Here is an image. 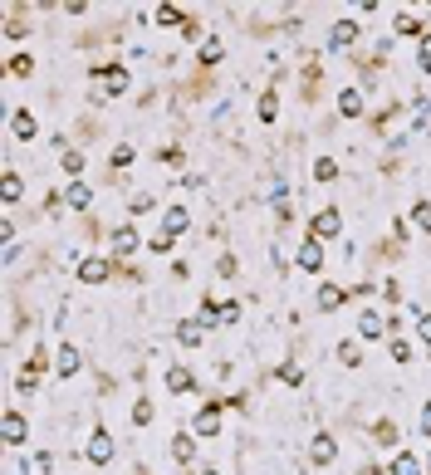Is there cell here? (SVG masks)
I'll use <instances>...</instances> for the list:
<instances>
[{
  "label": "cell",
  "mask_w": 431,
  "mask_h": 475,
  "mask_svg": "<svg viewBox=\"0 0 431 475\" xmlns=\"http://www.w3.org/2000/svg\"><path fill=\"white\" fill-rule=\"evenodd\" d=\"M177 338H182L187 348H196V343H201V323H182V328H177Z\"/></svg>",
  "instance_id": "cell-28"
},
{
  "label": "cell",
  "mask_w": 431,
  "mask_h": 475,
  "mask_svg": "<svg viewBox=\"0 0 431 475\" xmlns=\"http://www.w3.org/2000/svg\"><path fill=\"white\" fill-rule=\"evenodd\" d=\"M280 382H289V387H299V382H304V368H294V363H285V368H280Z\"/></svg>",
  "instance_id": "cell-33"
},
{
  "label": "cell",
  "mask_w": 431,
  "mask_h": 475,
  "mask_svg": "<svg viewBox=\"0 0 431 475\" xmlns=\"http://www.w3.org/2000/svg\"><path fill=\"white\" fill-rule=\"evenodd\" d=\"M220 407H225V402H206V407L196 412V421H192V436H216V431H220Z\"/></svg>",
  "instance_id": "cell-4"
},
{
  "label": "cell",
  "mask_w": 431,
  "mask_h": 475,
  "mask_svg": "<svg viewBox=\"0 0 431 475\" xmlns=\"http://www.w3.org/2000/svg\"><path fill=\"white\" fill-rule=\"evenodd\" d=\"M108 275H113V260H104V255L79 260V285H104Z\"/></svg>",
  "instance_id": "cell-3"
},
{
  "label": "cell",
  "mask_w": 431,
  "mask_h": 475,
  "mask_svg": "<svg viewBox=\"0 0 431 475\" xmlns=\"http://www.w3.org/2000/svg\"><path fill=\"white\" fill-rule=\"evenodd\" d=\"M397 441H402L397 421H377V446H397Z\"/></svg>",
  "instance_id": "cell-25"
},
{
  "label": "cell",
  "mask_w": 431,
  "mask_h": 475,
  "mask_svg": "<svg viewBox=\"0 0 431 475\" xmlns=\"http://www.w3.org/2000/svg\"><path fill=\"white\" fill-rule=\"evenodd\" d=\"M127 162H132V147H127V142H123V147H113V167H127Z\"/></svg>",
  "instance_id": "cell-37"
},
{
  "label": "cell",
  "mask_w": 431,
  "mask_h": 475,
  "mask_svg": "<svg viewBox=\"0 0 431 475\" xmlns=\"http://www.w3.org/2000/svg\"><path fill=\"white\" fill-rule=\"evenodd\" d=\"M412 221H417V226H422V230H431V206H427V201H422V206H417V211H412Z\"/></svg>",
  "instance_id": "cell-36"
},
{
  "label": "cell",
  "mask_w": 431,
  "mask_h": 475,
  "mask_svg": "<svg viewBox=\"0 0 431 475\" xmlns=\"http://www.w3.org/2000/svg\"><path fill=\"white\" fill-rule=\"evenodd\" d=\"M137 245H142V240H137L132 226H118V230H113V255H132Z\"/></svg>",
  "instance_id": "cell-14"
},
{
  "label": "cell",
  "mask_w": 431,
  "mask_h": 475,
  "mask_svg": "<svg viewBox=\"0 0 431 475\" xmlns=\"http://www.w3.org/2000/svg\"><path fill=\"white\" fill-rule=\"evenodd\" d=\"M314 177H319V182H333V177H338V162H333V157H319V162H314Z\"/></svg>",
  "instance_id": "cell-26"
},
{
  "label": "cell",
  "mask_w": 431,
  "mask_h": 475,
  "mask_svg": "<svg viewBox=\"0 0 431 475\" xmlns=\"http://www.w3.org/2000/svg\"><path fill=\"white\" fill-rule=\"evenodd\" d=\"M422 436H427V441H431V402H427V407H422Z\"/></svg>",
  "instance_id": "cell-40"
},
{
  "label": "cell",
  "mask_w": 431,
  "mask_h": 475,
  "mask_svg": "<svg viewBox=\"0 0 431 475\" xmlns=\"http://www.w3.org/2000/svg\"><path fill=\"white\" fill-rule=\"evenodd\" d=\"M79 368H84L79 348H74V343H64V348H59V363H54V373H59V378H74Z\"/></svg>",
  "instance_id": "cell-13"
},
{
  "label": "cell",
  "mask_w": 431,
  "mask_h": 475,
  "mask_svg": "<svg viewBox=\"0 0 431 475\" xmlns=\"http://www.w3.org/2000/svg\"><path fill=\"white\" fill-rule=\"evenodd\" d=\"M417 69H422V74H431V35L417 44Z\"/></svg>",
  "instance_id": "cell-31"
},
{
  "label": "cell",
  "mask_w": 431,
  "mask_h": 475,
  "mask_svg": "<svg viewBox=\"0 0 431 475\" xmlns=\"http://www.w3.org/2000/svg\"><path fill=\"white\" fill-rule=\"evenodd\" d=\"M392 328H397V319H382L377 309H363V314H358V333H363V338H382V333H392Z\"/></svg>",
  "instance_id": "cell-2"
},
{
  "label": "cell",
  "mask_w": 431,
  "mask_h": 475,
  "mask_svg": "<svg viewBox=\"0 0 431 475\" xmlns=\"http://www.w3.org/2000/svg\"><path fill=\"white\" fill-rule=\"evenodd\" d=\"M113 451H118V446H113V436H108V426H99V431L89 436V451H84V456H89L94 466H108V461H113Z\"/></svg>",
  "instance_id": "cell-5"
},
{
  "label": "cell",
  "mask_w": 431,
  "mask_h": 475,
  "mask_svg": "<svg viewBox=\"0 0 431 475\" xmlns=\"http://www.w3.org/2000/svg\"><path fill=\"white\" fill-rule=\"evenodd\" d=\"M187 226H192V211H187V206H172V211H167V235H177V230H187Z\"/></svg>",
  "instance_id": "cell-20"
},
{
  "label": "cell",
  "mask_w": 431,
  "mask_h": 475,
  "mask_svg": "<svg viewBox=\"0 0 431 475\" xmlns=\"http://www.w3.org/2000/svg\"><path fill=\"white\" fill-rule=\"evenodd\" d=\"M152 20H157V25H187L182 5H172V0H167V5H157V10H152Z\"/></svg>",
  "instance_id": "cell-18"
},
{
  "label": "cell",
  "mask_w": 431,
  "mask_h": 475,
  "mask_svg": "<svg viewBox=\"0 0 431 475\" xmlns=\"http://www.w3.org/2000/svg\"><path fill=\"white\" fill-rule=\"evenodd\" d=\"M275 118H280V98L270 89V94H260V123H275Z\"/></svg>",
  "instance_id": "cell-24"
},
{
  "label": "cell",
  "mask_w": 431,
  "mask_h": 475,
  "mask_svg": "<svg viewBox=\"0 0 431 475\" xmlns=\"http://www.w3.org/2000/svg\"><path fill=\"white\" fill-rule=\"evenodd\" d=\"M220 59V39H201V64H216Z\"/></svg>",
  "instance_id": "cell-32"
},
{
  "label": "cell",
  "mask_w": 431,
  "mask_h": 475,
  "mask_svg": "<svg viewBox=\"0 0 431 475\" xmlns=\"http://www.w3.org/2000/svg\"><path fill=\"white\" fill-rule=\"evenodd\" d=\"M147 421H152V402H147V397H142V402H137V407H132V426H147Z\"/></svg>",
  "instance_id": "cell-30"
},
{
  "label": "cell",
  "mask_w": 431,
  "mask_h": 475,
  "mask_svg": "<svg viewBox=\"0 0 431 475\" xmlns=\"http://www.w3.org/2000/svg\"><path fill=\"white\" fill-rule=\"evenodd\" d=\"M240 319V304L230 299V304H216V323H235Z\"/></svg>",
  "instance_id": "cell-27"
},
{
  "label": "cell",
  "mask_w": 431,
  "mask_h": 475,
  "mask_svg": "<svg viewBox=\"0 0 431 475\" xmlns=\"http://www.w3.org/2000/svg\"><path fill=\"white\" fill-rule=\"evenodd\" d=\"M132 475H147V471H142V466H137V471H132Z\"/></svg>",
  "instance_id": "cell-42"
},
{
  "label": "cell",
  "mask_w": 431,
  "mask_h": 475,
  "mask_svg": "<svg viewBox=\"0 0 431 475\" xmlns=\"http://www.w3.org/2000/svg\"><path fill=\"white\" fill-rule=\"evenodd\" d=\"M192 387H196V378H192L187 363H172V368H167V392H192Z\"/></svg>",
  "instance_id": "cell-12"
},
{
  "label": "cell",
  "mask_w": 431,
  "mask_h": 475,
  "mask_svg": "<svg viewBox=\"0 0 431 475\" xmlns=\"http://www.w3.org/2000/svg\"><path fill=\"white\" fill-rule=\"evenodd\" d=\"M10 132H15L20 142H30V137L39 132V123H35V113H30V108H15V118H10Z\"/></svg>",
  "instance_id": "cell-11"
},
{
  "label": "cell",
  "mask_w": 431,
  "mask_h": 475,
  "mask_svg": "<svg viewBox=\"0 0 431 475\" xmlns=\"http://www.w3.org/2000/svg\"><path fill=\"white\" fill-rule=\"evenodd\" d=\"M338 226H343V216H338V206H323L319 216L309 221V235H314V240H323V235H338Z\"/></svg>",
  "instance_id": "cell-6"
},
{
  "label": "cell",
  "mask_w": 431,
  "mask_h": 475,
  "mask_svg": "<svg viewBox=\"0 0 431 475\" xmlns=\"http://www.w3.org/2000/svg\"><path fill=\"white\" fill-rule=\"evenodd\" d=\"M338 358H343L348 368H358V363H363V353H358V343H348V338L338 343Z\"/></svg>",
  "instance_id": "cell-29"
},
{
  "label": "cell",
  "mask_w": 431,
  "mask_h": 475,
  "mask_svg": "<svg viewBox=\"0 0 431 475\" xmlns=\"http://www.w3.org/2000/svg\"><path fill=\"white\" fill-rule=\"evenodd\" d=\"M30 69H35L30 54H15V59H10V74H30Z\"/></svg>",
  "instance_id": "cell-35"
},
{
  "label": "cell",
  "mask_w": 431,
  "mask_h": 475,
  "mask_svg": "<svg viewBox=\"0 0 431 475\" xmlns=\"http://www.w3.org/2000/svg\"><path fill=\"white\" fill-rule=\"evenodd\" d=\"M118 94H127V69L123 64H104L99 74H94V103H108V98H118Z\"/></svg>",
  "instance_id": "cell-1"
},
{
  "label": "cell",
  "mask_w": 431,
  "mask_h": 475,
  "mask_svg": "<svg viewBox=\"0 0 431 475\" xmlns=\"http://www.w3.org/2000/svg\"><path fill=\"white\" fill-rule=\"evenodd\" d=\"M294 260H299V270H309V275H314V270H323V245L309 235V240L299 245V255H294Z\"/></svg>",
  "instance_id": "cell-9"
},
{
  "label": "cell",
  "mask_w": 431,
  "mask_h": 475,
  "mask_svg": "<svg viewBox=\"0 0 431 475\" xmlns=\"http://www.w3.org/2000/svg\"><path fill=\"white\" fill-rule=\"evenodd\" d=\"M343 299H348V289H338V285H323L319 289V309H338Z\"/></svg>",
  "instance_id": "cell-23"
},
{
  "label": "cell",
  "mask_w": 431,
  "mask_h": 475,
  "mask_svg": "<svg viewBox=\"0 0 431 475\" xmlns=\"http://www.w3.org/2000/svg\"><path fill=\"white\" fill-rule=\"evenodd\" d=\"M417 333H422V338L431 343V314H417Z\"/></svg>",
  "instance_id": "cell-39"
},
{
  "label": "cell",
  "mask_w": 431,
  "mask_h": 475,
  "mask_svg": "<svg viewBox=\"0 0 431 475\" xmlns=\"http://www.w3.org/2000/svg\"><path fill=\"white\" fill-rule=\"evenodd\" d=\"M20 172H15V167H5V172H0V196H5V206H15V201H20Z\"/></svg>",
  "instance_id": "cell-16"
},
{
  "label": "cell",
  "mask_w": 431,
  "mask_h": 475,
  "mask_svg": "<svg viewBox=\"0 0 431 475\" xmlns=\"http://www.w3.org/2000/svg\"><path fill=\"white\" fill-rule=\"evenodd\" d=\"M127 211H132V216H147V211H152V196H147V191H137V196H132V206H127Z\"/></svg>",
  "instance_id": "cell-34"
},
{
  "label": "cell",
  "mask_w": 431,
  "mask_h": 475,
  "mask_svg": "<svg viewBox=\"0 0 431 475\" xmlns=\"http://www.w3.org/2000/svg\"><path fill=\"white\" fill-rule=\"evenodd\" d=\"M172 456H177L182 466H192V456H196V436H192V431H177V436H172Z\"/></svg>",
  "instance_id": "cell-15"
},
{
  "label": "cell",
  "mask_w": 431,
  "mask_h": 475,
  "mask_svg": "<svg viewBox=\"0 0 431 475\" xmlns=\"http://www.w3.org/2000/svg\"><path fill=\"white\" fill-rule=\"evenodd\" d=\"M0 431H5V441H10V446H20V441L30 436V426H25V417H20L15 407H10V412L0 417Z\"/></svg>",
  "instance_id": "cell-7"
},
{
  "label": "cell",
  "mask_w": 431,
  "mask_h": 475,
  "mask_svg": "<svg viewBox=\"0 0 431 475\" xmlns=\"http://www.w3.org/2000/svg\"><path fill=\"white\" fill-rule=\"evenodd\" d=\"M196 475H216V471H196Z\"/></svg>",
  "instance_id": "cell-43"
},
{
  "label": "cell",
  "mask_w": 431,
  "mask_h": 475,
  "mask_svg": "<svg viewBox=\"0 0 431 475\" xmlns=\"http://www.w3.org/2000/svg\"><path fill=\"white\" fill-rule=\"evenodd\" d=\"M358 39V25L353 20H333V30H328V49H348Z\"/></svg>",
  "instance_id": "cell-10"
},
{
  "label": "cell",
  "mask_w": 431,
  "mask_h": 475,
  "mask_svg": "<svg viewBox=\"0 0 431 475\" xmlns=\"http://www.w3.org/2000/svg\"><path fill=\"white\" fill-rule=\"evenodd\" d=\"M59 167H64V177H69V182H79V177H84V157H79L74 147L64 152V162H59Z\"/></svg>",
  "instance_id": "cell-22"
},
{
  "label": "cell",
  "mask_w": 431,
  "mask_h": 475,
  "mask_svg": "<svg viewBox=\"0 0 431 475\" xmlns=\"http://www.w3.org/2000/svg\"><path fill=\"white\" fill-rule=\"evenodd\" d=\"M333 456H338V441H333L328 431H319V436L309 441V461H314V466H328Z\"/></svg>",
  "instance_id": "cell-8"
},
{
  "label": "cell",
  "mask_w": 431,
  "mask_h": 475,
  "mask_svg": "<svg viewBox=\"0 0 431 475\" xmlns=\"http://www.w3.org/2000/svg\"><path fill=\"white\" fill-rule=\"evenodd\" d=\"M338 113H343V118H358V113H363V94H358V89H343V94H338Z\"/></svg>",
  "instance_id": "cell-17"
},
{
  "label": "cell",
  "mask_w": 431,
  "mask_h": 475,
  "mask_svg": "<svg viewBox=\"0 0 431 475\" xmlns=\"http://www.w3.org/2000/svg\"><path fill=\"white\" fill-rule=\"evenodd\" d=\"M392 358H397V363H407V358H412V348H407L402 338H392Z\"/></svg>",
  "instance_id": "cell-38"
},
{
  "label": "cell",
  "mask_w": 431,
  "mask_h": 475,
  "mask_svg": "<svg viewBox=\"0 0 431 475\" xmlns=\"http://www.w3.org/2000/svg\"><path fill=\"white\" fill-rule=\"evenodd\" d=\"M74 211H89V201H94V191L84 187V182H69V196H64Z\"/></svg>",
  "instance_id": "cell-19"
},
{
  "label": "cell",
  "mask_w": 431,
  "mask_h": 475,
  "mask_svg": "<svg viewBox=\"0 0 431 475\" xmlns=\"http://www.w3.org/2000/svg\"><path fill=\"white\" fill-rule=\"evenodd\" d=\"M427 475H431V451H427Z\"/></svg>",
  "instance_id": "cell-41"
},
{
  "label": "cell",
  "mask_w": 431,
  "mask_h": 475,
  "mask_svg": "<svg viewBox=\"0 0 431 475\" xmlns=\"http://www.w3.org/2000/svg\"><path fill=\"white\" fill-rule=\"evenodd\" d=\"M392 475H422V461H417L412 451H402V456L392 461Z\"/></svg>",
  "instance_id": "cell-21"
}]
</instances>
